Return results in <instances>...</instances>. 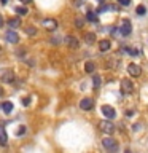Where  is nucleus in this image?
I'll return each instance as SVG.
<instances>
[{"label":"nucleus","instance_id":"nucleus-12","mask_svg":"<svg viewBox=\"0 0 148 153\" xmlns=\"http://www.w3.org/2000/svg\"><path fill=\"white\" fill-rule=\"evenodd\" d=\"M86 19L91 22H99V16H97V13L95 11H88L86 13Z\"/></svg>","mask_w":148,"mask_h":153},{"label":"nucleus","instance_id":"nucleus-2","mask_svg":"<svg viewBox=\"0 0 148 153\" xmlns=\"http://www.w3.org/2000/svg\"><path fill=\"white\" fill-rule=\"evenodd\" d=\"M134 91V83L131 81V78H123L121 80V93L123 94H131Z\"/></svg>","mask_w":148,"mask_h":153},{"label":"nucleus","instance_id":"nucleus-4","mask_svg":"<svg viewBox=\"0 0 148 153\" xmlns=\"http://www.w3.org/2000/svg\"><path fill=\"white\" fill-rule=\"evenodd\" d=\"M102 113L105 115L107 120H112V118L116 117V112H115V108L112 105H102Z\"/></svg>","mask_w":148,"mask_h":153},{"label":"nucleus","instance_id":"nucleus-22","mask_svg":"<svg viewBox=\"0 0 148 153\" xmlns=\"http://www.w3.org/2000/svg\"><path fill=\"white\" fill-rule=\"evenodd\" d=\"M83 24H84V21H83L81 18H75V26L78 27V29H81V27H83Z\"/></svg>","mask_w":148,"mask_h":153},{"label":"nucleus","instance_id":"nucleus-29","mask_svg":"<svg viewBox=\"0 0 148 153\" xmlns=\"http://www.w3.org/2000/svg\"><path fill=\"white\" fill-rule=\"evenodd\" d=\"M32 0H21V3H24V5H27V3H30Z\"/></svg>","mask_w":148,"mask_h":153},{"label":"nucleus","instance_id":"nucleus-17","mask_svg":"<svg viewBox=\"0 0 148 153\" xmlns=\"http://www.w3.org/2000/svg\"><path fill=\"white\" fill-rule=\"evenodd\" d=\"M7 140H8L7 132H5L3 128H0V145H7Z\"/></svg>","mask_w":148,"mask_h":153},{"label":"nucleus","instance_id":"nucleus-10","mask_svg":"<svg viewBox=\"0 0 148 153\" xmlns=\"http://www.w3.org/2000/svg\"><path fill=\"white\" fill-rule=\"evenodd\" d=\"M80 107L83 108V110H91V108L94 107V102H92L91 99H88V97H86V99H83V100L80 102Z\"/></svg>","mask_w":148,"mask_h":153},{"label":"nucleus","instance_id":"nucleus-16","mask_svg":"<svg viewBox=\"0 0 148 153\" xmlns=\"http://www.w3.org/2000/svg\"><path fill=\"white\" fill-rule=\"evenodd\" d=\"M2 110H3L5 113H11V110H13V102H10V100L3 102V104H2Z\"/></svg>","mask_w":148,"mask_h":153},{"label":"nucleus","instance_id":"nucleus-8","mask_svg":"<svg viewBox=\"0 0 148 153\" xmlns=\"http://www.w3.org/2000/svg\"><path fill=\"white\" fill-rule=\"evenodd\" d=\"M131 30H132V27H131V24H129L127 21L124 22L121 27H119V33H121L123 37H127V35H131Z\"/></svg>","mask_w":148,"mask_h":153},{"label":"nucleus","instance_id":"nucleus-18","mask_svg":"<svg viewBox=\"0 0 148 153\" xmlns=\"http://www.w3.org/2000/svg\"><path fill=\"white\" fill-rule=\"evenodd\" d=\"M84 42L88 43V45H92V43L95 42V35H94L92 32H88V33L84 35Z\"/></svg>","mask_w":148,"mask_h":153},{"label":"nucleus","instance_id":"nucleus-11","mask_svg":"<svg viewBox=\"0 0 148 153\" xmlns=\"http://www.w3.org/2000/svg\"><path fill=\"white\" fill-rule=\"evenodd\" d=\"M65 43L69 46H72V48H76V46H78V38L73 37V35H67L65 37Z\"/></svg>","mask_w":148,"mask_h":153},{"label":"nucleus","instance_id":"nucleus-24","mask_svg":"<svg viewBox=\"0 0 148 153\" xmlns=\"http://www.w3.org/2000/svg\"><path fill=\"white\" fill-rule=\"evenodd\" d=\"M127 53H129L131 56H137V54H138V53H137L135 50H134V48H127Z\"/></svg>","mask_w":148,"mask_h":153},{"label":"nucleus","instance_id":"nucleus-9","mask_svg":"<svg viewBox=\"0 0 148 153\" xmlns=\"http://www.w3.org/2000/svg\"><path fill=\"white\" fill-rule=\"evenodd\" d=\"M13 80H14L13 70H7V72H3V74H2V81H3V83H11Z\"/></svg>","mask_w":148,"mask_h":153},{"label":"nucleus","instance_id":"nucleus-32","mask_svg":"<svg viewBox=\"0 0 148 153\" xmlns=\"http://www.w3.org/2000/svg\"><path fill=\"white\" fill-rule=\"evenodd\" d=\"M0 51H2V48H0Z\"/></svg>","mask_w":148,"mask_h":153},{"label":"nucleus","instance_id":"nucleus-6","mask_svg":"<svg viewBox=\"0 0 148 153\" xmlns=\"http://www.w3.org/2000/svg\"><path fill=\"white\" fill-rule=\"evenodd\" d=\"M41 26L45 29H48V30H54V29L57 27V21H56V19L48 18V19H43V21H41Z\"/></svg>","mask_w":148,"mask_h":153},{"label":"nucleus","instance_id":"nucleus-26","mask_svg":"<svg viewBox=\"0 0 148 153\" xmlns=\"http://www.w3.org/2000/svg\"><path fill=\"white\" fill-rule=\"evenodd\" d=\"M83 3H84V0H75V2H73V5H75V7H81Z\"/></svg>","mask_w":148,"mask_h":153},{"label":"nucleus","instance_id":"nucleus-1","mask_svg":"<svg viewBox=\"0 0 148 153\" xmlns=\"http://www.w3.org/2000/svg\"><path fill=\"white\" fill-rule=\"evenodd\" d=\"M99 128H100V131H104L105 134H113L115 132V124L112 121H108V120H102V121L99 123Z\"/></svg>","mask_w":148,"mask_h":153},{"label":"nucleus","instance_id":"nucleus-14","mask_svg":"<svg viewBox=\"0 0 148 153\" xmlns=\"http://www.w3.org/2000/svg\"><path fill=\"white\" fill-rule=\"evenodd\" d=\"M99 50L102 51V53H105V51H108L110 50V40H102L99 43Z\"/></svg>","mask_w":148,"mask_h":153},{"label":"nucleus","instance_id":"nucleus-31","mask_svg":"<svg viewBox=\"0 0 148 153\" xmlns=\"http://www.w3.org/2000/svg\"><path fill=\"white\" fill-rule=\"evenodd\" d=\"M2 26H3V18L0 16V27H2Z\"/></svg>","mask_w":148,"mask_h":153},{"label":"nucleus","instance_id":"nucleus-25","mask_svg":"<svg viewBox=\"0 0 148 153\" xmlns=\"http://www.w3.org/2000/svg\"><path fill=\"white\" fill-rule=\"evenodd\" d=\"M121 5H124V7H127V5H131V0H118Z\"/></svg>","mask_w":148,"mask_h":153},{"label":"nucleus","instance_id":"nucleus-23","mask_svg":"<svg viewBox=\"0 0 148 153\" xmlns=\"http://www.w3.org/2000/svg\"><path fill=\"white\" fill-rule=\"evenodd\" d=\"M35 32H37L35 27H27V29H26V33H27V35H35Z\"/></svg>","mask_w":148,"mask_h":153},{"label":"nucleus","instance_id":"nucleus-28","mask_svg":"<svg viewBox=\"0 0 148 153\" xmlns=\"http://www.w3.org/2000/svg\"><path fill=\"white\" fill-rule=\"evenodd\" d=\"M29 104H30V99H29V97H24V99H22V105H26V107H27Z\"/></svg>","mask_w":148,"mask_h":153},{"label":"nucleus","instance_id":"nucleus-20","mask_svg":"<svg viewBox=\"0 0 148 153\" xmlns=\"http://www.w3.org/2000/svg\"><path fill=\"white\" fill-rule=\"evenodd\" d=\"M135 11H137V14H138V16H143V14L147 13V8L143 7V5H138V7L135 8Z\"/></svg>","mask_w":148,"mask_h":153},{"label":"nucleus","instance_id":"nucleus-13","mask_svg":"<svg viewBox=\"0 0 148 153\" xmlns=\"http://www.w3.org/2000/svg\"><path fill=\"white\" fill-rule=\"evenodd\" d=\"M8 26L11 29H18L19 26H21V19H19V18H11L8 21Z\"/></svg>","mask_w":148,"mask_h":153},{"label":"nucleus","instance_id":"nucleus-15","mask_svg":"<svg viewBox=\"0 0 148 153\" xmlns=\"http://www.w3.org/2000/svg\"><path fill=\"white\" fill-rule=\"evenodd\" d=\"M94 69H95V64H94L92 61H88L84 64V72H86V74H92Z\"/></svg>","mask_w":148,"mask_h":153},{"label":"nucleus","instance_id":"nucleus-21","mask_svg":"<svg viewBox=\"0 0 148 153\" xmlns=\"http://www.w3.org/2000/svg\"><path fill=\"white\" fill-rule=\"evenodd\" d=\"M92 83L95 88H99L100 86V75H92Z\"/></svg>","mask_w":148,"mask_h":153},{"label":"nucleus","instance_id":"nucleus-30","mask_svg":"<svg viewBox=\"0 0 148 153\" xmlns=\"http://www.w3.org/2000/svg\"><path fill=\"white\" fill-rule=\"evenodd\" d=\"M0 3H2V5H7V3H8V0H0Z\"/></svg>","mask_w":148,"mask_h":153},{"label":"nucleus","instance_id":"nucleus-5","mask_svg":"<svg viewBox=\"0 0 148 153\" xmlns=\"http://www.w3.org/2000/svg\"><path fill=\"white\" fill-rule=\"evenodd\" d=\"M127 74L131 75V76H140V74H142L140 65H137V64H129V65H127Z\"/></svg>","mask_w":148,"mask_h":153},{"label":"nucleus","instance_id":"nucleus-27","mask_svg":"<svg viewBox=\"0 0 148 153\" xmlns=\"http://www.w3.org/2000/svg\"><path fill=\"white\" fill-rule=\"evenodd\" d=\"M24 132H26V126H21V128H19V131H18V136H22Z\"/></svg>","mask_w":148,"mask_h":153},{"label":"nucleus","instance_id":"nucleus-19","mask_svg":"<svg viewBox=\"0 0 148 153\" xmlns=\"http://www.w3.org/2000/svg\"><path fill=\"white\" fill-rule=\"evenodd\" d=\"M14 11H16L19 16H24V14H27V8L26 7H16V8H14Z\"/></svg>","mask_w":148,"mask_h":153},{"label":"nucleus","instance_id":"nucleus-3","mask_svg":"<svg viewBox=\"0 0 148 153\" xmlns=\"http://www.w3.org/2000/svg\"><path fill=\"white\" fill-rule=\"evenodd\" d=\"M102 145L107 148V150H110V152H116L118 150V142L115 140V139H112V137H105L102 140Z\"/></svg>","mask_w":148,"mask_h":153},{"label":"nucleus","instance_id":"nucleus-7","mask_svg":"<svg viewBox=\"0 0 148 153\" xmlns=\"http://www.w3.org/2000/svg\"><path fill=\"white\" fill-rule=\"evenodd\" d=\"M5 38H7L8 43H18L19 42V35L14 30H8L7 33H5Z\"/></svg>","mask_w":148,"mask_h":153}]
</instances>
